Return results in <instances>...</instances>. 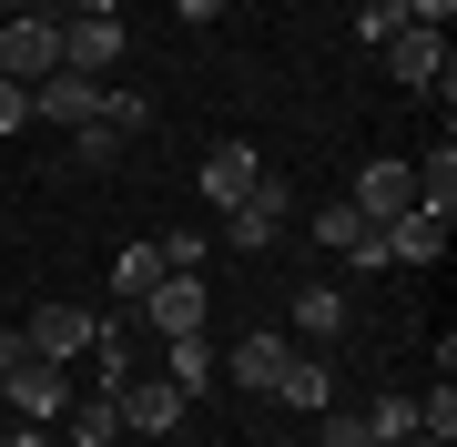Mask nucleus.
I'll return each mask as SVG.
<instances>
[{"label": "nucleus", "instance_id": "nucleus-1", "mask_svg": "<svg viewBox=\"0 0 457 447\" xmlns=\"http://www.w3.org/2000/svg\"><path fill=\"white\" fill-rule=\"evenodd\" d=\"M71 386H82L71 366H51V356H41L21 326H0V397H11L21 417H31V427H51V417L71 407Z\"/></svg>", "mask_w": 457, "mask_h": 447}, {"label": "nucleus", "instance_id": "nucleus-2", "mask_svg": "<svg viewBox=\"0 0 457 447\" xmlns=\"http://www.w3.org/2000/svg\"><path fill=\"white\" fill-rule=\"evenodd\" d=\"M41 71H62V21H51V11L0 21V82H21V92H31Z\"/></svg>", "mask_w": 457, "mask_h": 447}, {"label": "nucleus", "instance_id": "nucleus-3", "mask_svg": "<svg viewBox=\"0 0 457 447\" xmlns=\"http://www.w3.org/2000/svg\"><path fill=\"white\" fill-rule=\"evenodd\" d=\"M112 62H132L122 11H82V21H62V71H92V82H112Z\"/></svg>", "mask_w": 457, "mask_h": 447}, {"label": "nucleus", "instance_id": "nucleus-4", "mask_svg": "<svg viewBox=\"0 0 457 447\" xmlns=\"http://www.w3.org/2000/svg\"><path fill=\"white\" fill-rule=\"evenodd\" d=\"M285 224H295V194H285V173H254V194H245V203H224V244H245V254H264Z\"/></svg>", "mask_w": 457, "mask_h": 447}, {"label": "nucleus", "instance_id": "nucleus-5", "mask_svg": "<svg viewBox=\"0 0 457 447\" xmlns=\"http://www.w3.org/2000/svg\"><path fill=\"white\" fill-rule=\"evenodd\" d=\"M386 71H396L407 92H437V102H447V82H457V51H447V31H417V21H407V31L386 41Z\"/></svg>", "mask_w": 457, "mask_h": 447}, {"label": "nucleus", "instance_id": "nucleus-6", "mask_svg": "<svg viewBox=\"0 0 457 447\" xmlns=\"http://www.w3.org/2000/svg\"><path fill=\"white\" fill-rule=\"evenodd\" d=\"M31 122H51V133L102 122V82H92V71H41V82H31Z\"/></svg>", "mask_w": 457, "mask_h": 447}, {"label": "nucleus", "instance_id": "nucleus-7", "mask_svg": "<svg viewBox=\"0 0 457 447\" xmlns=\"http://www.w3.org/2000/svg\"><path fill=\"white\" fill-rule=\"evenodd\" d=\"M143 335H204V275H163L143 305H122Z\"/></svg>", "mask_w": 457, "mask_h": 447}, {"label": "nucleus", "instance_id": "nucleus-8", "mask_svg": "<svg viewBox=\"0 0 457 447\" xmlns=\"http://www.w3.org/2000/svg\"><path fill=\"white\" fill-rule=\"evenodd\" d=\"M21 335H31L51 366H82L92 335H102V315H92V305H31V326H21Z\"/></svg>", "mask_w": 457, "mask_h": 447}, {"label": "nucleus", "instance_id": "nucleus-9", "mask_svg": "<svg viewBox=\"0 0 457 447\" xmlns=\"http://www.w3.org/2000/svg\"><path fill=\"white\" fill-rule=\"evenodd\" d=\"M51 427H62V447H122V386H71Z\"/></svg>", "mask_w": 457, "mask_h": 447}, {"label": "nucleus", "instance_id": "nucleus-10", "mask_svg": "<svg viewBox=\"0 0 457 447\" xmlns=\"http://www.w3.org/2000/svg\"><path fill=\"white\" fill-rule=\"evenodd\" d=\"M183 407H194V397H183L173 377H122V437H173Z\"/></svg>", "mask_w": 457, "mask_h": 447}, {"label": "nucleus", "instance_id": "nucleus-11", "mask_svg": "<svg viewBox=\"0 0 457 447\" xmlns=\"http://www.w3.org/2000/svg\"><path fill=\"white\" fill-rule=\"evenodd\" d=\"M447 224H457V214H437V203H407V214L386 224V265H407V275H417V265H437V254H447Z\"/></svg>", "mask_w": 457, "mask_h": 447}, {"label": "nucleus", "instance_id": "nucleus-12", "mask_svg": "<svg viewBox=\"0 0 457 447\" xmlns=\"http://www.w3.org/2000/svg\"><path fill=\"white\" fill-rule=\"evenodd\" d=\"M254 173H264V153H254V143H213L194 183H204V203H213V214H224V203H245V194H254Z\"/></svg>", "mask_w": 457, "mask_h": 447}, {"label": "nucleus", "instance_id": "nucleus-13", "mask_svg": "<svg viewBox=\"0 0 457 447\" xmlns=\"http://www.w3.org/2000/svg\"><path fill=\"white\" fill-rule=\"evenodd\" d=\"M285 326H295V346H336V335H345V295H336V285H295Z\"/></svg>", "mask_w": 457, "mask_h": 447}, {"label": "nucleus", "instance_id": "nucleus-14", "mask_svg": "<svg viewBox=\"0 0 457 447\" xmlns=\"http://www.w3.org/2000/svg\"><path fill=\"white\" fill-rule=\"evenodd\" d=\"M285 356H295V335H275V326H254V335H234V356H224V377H234V386H264V397H275V377H285Z\"/></svg>", "mask_w": 457, "mask_h": 447}, {"label": "nucleus", "instance_id": "nucleus-15", "mask_svg": "<svg viewBox=\"0 0 457 447\" xmlns=\"http://www.w3.org/2000/svg\"><path fill=\"white\" fill-rule=\"evenodd\" d=\"M345 203H356L366 224H396V214L417 203V173H407V163H366V173H356V194H345Z\"/></svg>", "mask_w": 457, "mask_h": 447}, {"label": "nucleus", "instance_id": "nucleus-16", "mask_svg": "<svg viewBox=\"0 0 457 447\" xmlns=\"http://www.w3.org/2000/svg\"><path fill=\"white\" fill-rule=\"evenodd\" d=\"M275 397H285V407H305V417H315V407H336V366H326V346H295V356H285V377H275Z\"/></svg>", "mask_w": 457, "mask_h": 447}, {"label": "nucleus", "instance_id": "nucleus-17", "mask_svg": "<svg viewBox=\"0 0 457 447\" xmlns=\"http://www.w3.org/2000/svg\"><path fill=\"white\" fill-rule=\"evenodd\" d=\"M163 377L183 386V397H204V386H213V377H224V356H213V346H204V335H163Z\"/></svg>", "mask_w": 457, "mask_h": 447}, {"label": "nucleus", "instance_id": "nucleus-18", "mask_svg": "<svg viewBox=\"0 0 457 447\" xmlns=\"http://www.w3.org/2000/svg\"><path fill=\"white\" fill-rule=\"evenodd\" d=\"M356 437H366V447L417 437V397H366V407H356Z\"/></svg>", "mask_w": 457, "mask_h": 447}, {"label": "nucleus", "instance_id": "nucleus-19", "mask_svg": "<svg viewBox=\"0 0 457 447\" xmlns=\"http://www.w3.org/2000/svg\"><path fill=\"white\" fill-rule=\"evenodd\" d=\"M153 285H163V244H122V254H112V295H122V305H143Z\"/></svg>", "mask_w": 457, "mask_h": 447}, {"label": "nucleus", "instance_id": "nucleus-20", "mask_svg": "<svg viewBox=\"0 0 457 447\" xmlns=\"http://www.w3.org/2000/svg\"><path fill=\"white\" fill-rule=\"evenodd\" d=\"M102 122H112V133H143V122H153V92H132V82H102Z\"/></svg>", "mask_w": 457, "mask_h": 447}, {"label": "nucleus", "instance_id": "nucleus-21", "mask_svg": "<svg viewBox=\"0 0 457 447\" xmlns=\"http://www.w3.org/2000/svg\"><path fill=\"white\" fill-rule=\"evenodd\" d=\"M396 31H407V11H396V0H356V41H366V51H386Z\"/></svg>", "mask_w": 457, "mask_h": 447}, {"label": "nucleus", "instance_id": "nucleus-22", "mask_svg": "<svg viewBox=\"0 0 457 447\" xmlns=\"http://www.w3.org/2000/svg\"><path fill=\"white\" fill-rule=\"evenodd\" d=\"M204 254H213V234H204V224L163 234V275H204Z\"/></svg>", "mask_w": 457, "mask_h": 447}, {"label": "nucleus", "instance_id": "nucleus-23", "mask_svg": "<svg viewBox=\"0 0 457 447\" xmlns=\"http://www.w3.org/2000/svg\"><path fill=\"white\" fill-rule=\"evenodd\" d=\"M356 234H366V214H356V203H326V214H315V244H326V254H345Z\"/></svg>", "mask_w": 457, "mask_h": 447}, {"label": "nucleus", "instance_id": "nucleus-24", "mask_svg": "<svg viewBox=\"0 0 457 447\" xmlns=\"http://www.w3.org/2000/svg\"><path fill=\"white\" fill-rule=\"evenodd\" d=\"M417 427L427 437H457V386H427V397H417Z\"/></svg>", "mask_w": 457, "mask_h": 447}, {"label": "nucleus", "instance_id": "nucleus-25", "mask_svg": "<svg viewBox=\"0 0 457 447\" xmlns=\"http://www.w3.org/2000/svg\"><path fill=\"white\" fill-rule=\"evenodd\" d=\"M112 153H122L112 122H82V133H71V163H112Z\"/></svg>", "mask_w": 457, "mask_h": 447}, {"label": "nucleus", "instance_id": "nucleus-26", "mask_svg": "<svg viewBox=\"0 0 457 447\" xmlns=\"http://www.w3.org/2000/svg\"><path fill=\"white\" fill-rule=\"evenodd\" d=\"M345 254H356V275H386V224H366V234H356Z\"/></svg>", "mask_w": 457, "mask_h": 447}, {"label": "nucleus", "instance_id": "nucleus-27", "mask_svg": "<svg viewBox=\"0 0 457 447\" xmlns=\"http://www.w3.org/2000/svg\"><path fill=\"white\" fill-rule=\"evenodd\" d=\"M0 133H31V92L21 82H0Z\"/></svg>", "mask_w": 457, "mask_h": 447}, {"label": "nucleus", "instance_id": "nucleus-28", "mask_svg": "<svg viewBox=\"0 0 457 447\" xmlns=\"http://www.w3.org/2000/svg\"><path fill=\"white\" fill-rule=\"evenodd\" d=\"M396 11H407L417 31H447V21H457V0H396Z\"/></svg>", "mask_w": 457, "mask_h": 447}, {"label": "nucleus", "instance_id": "nucleus-29", "mask_svg": "<svg viewBox=\"0 0 457 447\" xmlns=\"http://www.w3.org/2000/svg\"><path fill=\"white\" fill-rule=\"evenodd\" d=\"M51 21H82V11H122V0H41Z\"/></svg>", "mask_w": 457, "mask_h": 447}, {"label": "nucleus", "instance_id": "nucleus-30", "mask_svg": "<svg viewBox=\"0 0 457 447\" xmlns=\"http://www.w3.org/2000/svg\"><path fill=\"white\" fill-rule=\"evenodd\" d=\"M0 447H62V437H51V427H31V417H21V427L0 437Z\"/></svg>", "mask_w": 457, "mask_h": 447}, {"label": "nucleus", "instance_id": "nucleus-31", "mask_svg": "<svg viewBox=\"0 0 457 447\" xmlns=\"http://www.w3.org/2000/svg\"><path fill=\"white\" fill-rule=\"evenodd\" d=\"M173 11H183V21H213V11H224V0H173Z\"/></svg>", "mask_w": 457, "mask_h": 447}, {"label": "nucleus", "instance_id": "nucleus-32", "mask_svg": "<svg viewBox=\"0 0 457 447\" xmlns=\"http://www.w3.org/2000/svg\"><path fill=\"white\" fill-rule=\"evenodd\" d=\"M21 11H41V0H0V21H21Z\"/></svg>", "mask_w": 457, "mask_h": 447}, {"label": "nucleus", "instance_id": "nucleus-33", "mask_svg": "<svg viewBox=\"0 0 457 447\" xmlns=\"http://www.w3.org/2000/svg\"><path fill=\"white\" fill-rule=\"evenodd\" d=\"M356 447H366V437H356Z\"/></svg>", "mask_w": 457, "mask_h": 447}]
</instances>
